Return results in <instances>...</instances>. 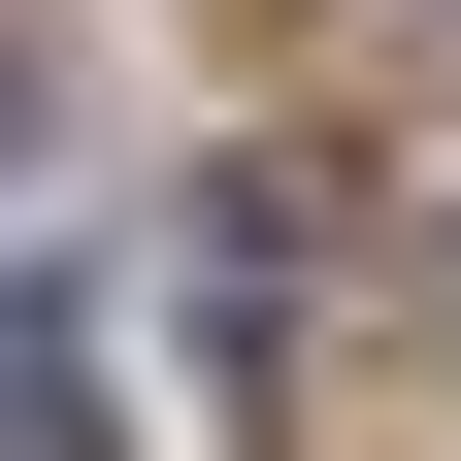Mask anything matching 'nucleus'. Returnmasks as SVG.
Masks as SVG:
<instances>
[]
</instances>
